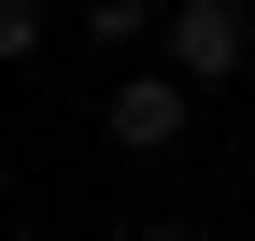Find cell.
I'll use <instances>...</instances> for the list:
<instances>
[{"mask_svg": "<svg viewBox=\"0 0 255 241\" xmlns=\"http://www.w3.org/2000/svg\"><path fill=\"white\" fill-rule=\"evenodd\" d=\"M184 114H199V100H184L170 71H128L114 100H100V128L128 142V156H170V142H184Z\"/></svg>", "mask_w": 255, "mask_h": 241, "instance_id": "cell-2", "label": "cell"}, {"mask_svg": "<svg viewBox=\"0 0 255 241\" xmlns=\"http://www.w3.org/2000/svg\"><path fill=\"white\" fill-rule=\"evenodd\" d=\"M43 43V0H0V57H28Z\"/></svg>", "mask_w": 255, "mask_h": 241, "instance_id": "cell-4", "label": "cell"}, {"mask_svg": "<svg viewBox=\"0 0 255 241\" xmlns=\"http://www.w3.org/2000/svg\"><path fill=\"white\" fill-rule=\"evenodd\" d=\"M85 28H100V43H142V28H156V0H85Z\"/></svg>", "mask_w": 255, "mask_h": 241, "instance_id": "cell-3", "label": "cell"}, {"mask_svg": "<svg viewBox=\"0 0 255 241\" xmlns=\"http://www.w3.org/2000/svg\"><path fill=\"white\" fill-rule=\"evenodd\" d=\"M156 241H184V227H156Z\"/></svg>", "mask_w": 255, "mask_h": 241, "instance_id": "cell-5", "label": "cell"}, {"mask_svg": "<svg viewBox=\"0 0 255 241\" xmlns=\"http://www.w3.org/2000/svg\"><path fill=\"white\" fill-rule=\"evenodd\" d=\"M255 57V0H170V85H227Z\"/></svg>", "mask_w": 255, "mask_h": 241, "instance_id": "cell-1", "label": "cell"}]
</instances>
